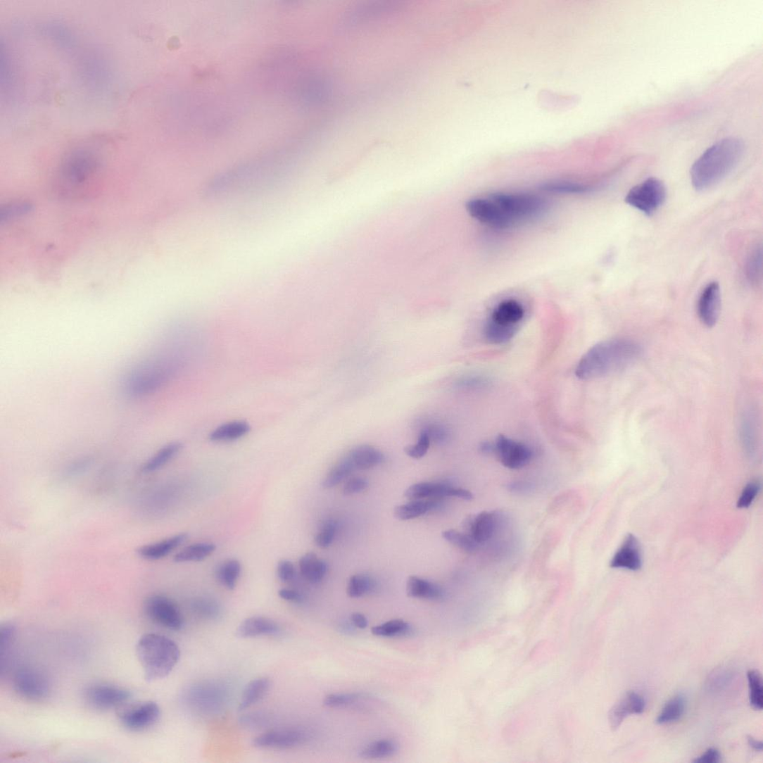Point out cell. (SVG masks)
I'll list each match as a JSON object with an SVG mask.
<instances>
[{"instance_id":"obj_1","label":"cell","mask_w":763,"mask_h":763,"mask_svg":"<svg viewBox=\"0 0 763 763\" xmlns=\"http://www.w3.org/2000/svg\"><path fill=\"white\" fill-rule=\"evenodd\" d=\"M311 156L304 150L272 152L253 157L214 174L203 186L207 198L256 192L286 181Z\"/></svg>"},{"instance_id":"obj_2","label":"cell","mask_w":763,"mask_h":763,"mask_svg":"<svg viewBox=\"0 0 763 763\" xmlns=\"http://www.w3.org/2000/svg\"><path fill=\"white\" fill-rule=\"evenodd\" d=\"M642 353L637 342L626 339L598 343L579 361L576 375L583 380L603 377L623 370L637 360Z\"/></svg>"},{"instance_id":"obj_3","label":"cell","mask_w":763,"mask_h":763,"mask_svg":"<svg viewBox=\"0 0 763 763\" xmlns=\"http://www.w3.org/2000/svg\"><path fill=\"white\" fill-rule=\"evenodd\" d=\"M744 151V142L736 137L723 139L707 149L691 168L694 188L705 191L721 182L739 164Z\"/></svg>"},{"instance_id":"obj_4","label":"cell","mask_w":763,"mask_h":763,"mask_svg":"<svg viewBox=\"0 0 763 763\" xmlns=\"http://www.w3.org/2000/svg\"><path fill=\"white\" fill-rule=\"evenodd\" d=\"M136 652L148 682L168 677L181 657L180 648L175 641L156 633L142 636L137 644Z\"/></svg>"},{"instance_id":"obj_5","label":"cell","mask_w":763,"mask_h":763,"mask_svg":"<svg viewBox=\"0 0 763 763\" xmlns=\"http://www.w3.org/2000/svg\"><path fill=\"white\" fill-rule=\"evenodd\" d=\"M177 367L175 361L165 358L137 368L127 376L125 391L132 397L149 396L168 383Z\"/></svg>"},{"instance_id":"obj_6","label":"cell","mask_w":763,"mask_h":763,"mask_svg":"<svg viewBox=\"0 0 763 763\" xmlns=\"http://www.w3.org/2000/svg\"><path fill=\"white\" fill-rule=\"evenodd\" d=\"M517 224L536 217L548 208L541 197L524 194H496L490 198Z\"/></svg>"},{"instance_id":"obj_7","label":"cell","mask_w":763,"mask_h":763,"mask_svg":"<svg viewBox=\"0 0 763 763\" xmlns=\"http://www.w3.org/2000/svg\"><path fill=\"white\" fill-rule=\"evenodd\" d=\"M666 198L664 184L656 177H650L631 188L625 201L628 205L646 215H652L664 205Z\"/></svg>"},{"instance_id":"obj_8","label":"cell","mask_w":763,"mask_h":763,"mask_svg":"<svg viewBox=\"0 0 763 763\" xmlns=\"http://www.w3.org/2000/svg\"><path fill=\"white\" fill-rule=\"evenodd\" d=\"M13 688L17 694L31 702H42L52 692V682L44 671L23 667L15 673Z\"/></svg>"},{"instance_id":"obj_9","label":"cell","mask_w":763,"mask_h":763,"mask_svg":"<svg viewBox=\"0 0 763 763\" xmlns=\"http://www.w3.org/2000/svg\"><path fill=\"white\" fill-rule=\"evenodd\" d=\"M146 616L156 624L172 631H179L184 626V619L179 607L163 595H152L144 603Z\"/></svg>"},{"instance_id":"obj_10","label":"cell","mask_w":763,"mask_h":763,"mask_svg":"<svg viewBox=\"0 0 763 763\" xmlns=\"http://www.w3.org/2000/svg\"><path fill=\"white\" fill-rule=\"evenodd\" d=\"M160 709L154 702H145L130 705H123L118 713L122 726L131 731H143L159 720Z\"/></svg>"},{"instance_id":"obj_11","label":"cell","mask_w":763,"mask_h":763,"mask_svg":"<svg viewBox=\"0 0 763 763\" xmlns=\"http://www.w3.org/2000/svg\"><path fill=\"white\" fill-rule=\"evenodd\" d=\"M131 696L128 690L108 683L91 685L84 692L87 704L103 710L121 707L128 702Z\"/></svg>"},{"instance_id":"obj_12","label":"cell","mask_w":763,"mask_h":763,"mask_svg":"<svg viewBox=\"0 0 763 763\" xmlns=\"http://www.w3.org/2000/svg\"><path fill=\"white\" fill-rule=\"evenodd\" d=\"M468 213L479 222L494 228H510L517 223L507 216L491 198H474L467 201Z\"/></svg>"},{"instance_id":"obj_13","label":"cell","mask_w":763,"mask_h":763,"mask_svg":"<svg viewBox=\"0 0 763 763\" xmlns=\"http://www.w3.org/2000/svg\"><path fill=\"white\" fill-rule=\"evenodd\" d=\"M493 445V453L498 456L501 463L507 468H522L531 460L532 451L524 443L505 436H499Z\"/></svg>"},{"instance_id":"obj_14","label":"cell","mask_w":763,"mask_h":763,"mask_svg":"<svg viewBox=\"0 0 763 763\" xmlns=\"http://www.w3.org/2000/svg\"><path fill=\"white\" fill-rule=\"evenodd\" d=\"M721 308V289L719 283L709 284L702 292L698 301V315L703 324L707 327H714Z\"/></svg>"},{"instance_id":"obj_15","label":"cell","mask_w":763,"mask_h":763,"mask_svg":"<svg viewBox=\"0 0 763 763\" xmlns=\"http://www.w3.org/2000/svg\"><path fill=\"white\" fill-rule=\"evenodd\" d=\"M642 566L643 558L639 541L632 534H629L614 555L610 562V567L638 571Z\"/></svg>"},{"instance_id":"obj_16","label":"cell","mask_w":763,"mask_h":763,"mask_svg":"<svg viewBox=\"0 0 763 763\" xmlns=\"http://www.w3.org/2000/svg\"><path fill=\"white\" fill-rule=\"evenodd\" d=\"M645 708V699L640 694L629 692L612 707L609 714L610 728L617 730L626 717L641 714Z\"/></svg>"},{"instance_id":"obj_17","label":"cell","mask_w":763,"mask_h":763,"mask_svg":"<svg viewBox=\"0 0 763 763\" xmlns=\"http://www.w3.org/2000/svg\"><path fill=\"white\" fill-rule=\"evenodd\" d=\"M303 740V733L296 731H272L257 736L253 740V745L258 748L283 750L294 748Z\"/></svg>"},{"instance_id":"obj_18","label":"cell","mask_w":763,"mask_h":763,"mask_svg":"<svg viewBox=\"0 0 763 763\" xmlns=\"http://www.w3.org/2000/svg\"><path fill=\"white\" fill-rule=\"evenodd\" d=\"M498 515L493 512H483L473 519L465 522V528L469 529V534L479 544L484 543L491 539L498 526Z\"/></svg>"},{"instance_id":"obj_19","label":"cell","mask_w":763,"mask_h":763,"mask_svg":"<svg viewBox=\"0 0 763 763\" xmlns=\"http://www.w3.org/2000/svg\"><path fill=\"white\" fill-rule=\"evenodd\" d=\"M188 538L187 533H180L158 542L144 545L139 548L138 555L147 561H158L168 556L183 544Z\"/></svg>"},{"instance_id":"obj_20","label":"cell","mask_w":763,"mask_h":763,"mask_svg":"<svg viewBox=\"0 0 763 763\" xmlns=\"http://www.w3.org/2000/svg\"><path fill=\"white\" fill-rule=\"evenodd\" d=\"M455 489V487L443 483L420 482L407 488L404 496L410 500H422L424 498L438 500L454 498Z\"/></svg>"},{"instance_id":"obj_21","label":"cell","mask_w":763,"mask_h":763,"mask_svg":"<svg viewBox=\"0 0 763 763\" xmlns=\"http://www.w3.org/2000/svg\"><path fill=\"white\" fill-rule=\"evenodd\" d=\"M524 316L523 305L516 300L508 299L503 301L496 306L489 320L505 327L517 328Z\"/></svg>"},{"instance_id":"obj_22","label":"cell","mask_w":763,"mask_h":763,"mask_svg":"<svg viewBox=\"0 0 763 763\" xmlns=\"http://www.w3.org/2000/svg\"><path fill=\"white\" fill-rule=\"evenodd\" d=\"M279 631V627L274 620L263 617H252L240 623L236 635L239 638H251L276 634Z\"/></svg>"},{"instance_id":"obj_23","label":"cell","mask_w":763,"mask_h":763,"mask_svg":"<svg viewBox=\"0 0 763 763\" xmlns=\"http://www.w3.org/2000/svg\"><path fill=\"white\" fill-rule=\"evenodd\" d=\"M355 469H368L374 467L385 460V456L372 445L363 444L351 450L346 455Z\"/></svg>"},{"instance_id":"obj_24","label":"cell","mask_w":763,"mask_h":763,"mask_svg":"<svg viewBox=\"0 0 763 763\" xmlns=\"http://www.w3.org/2000/svg\"><path fill=\"white\" fill-rule=\"evenodd\" d=\"M406 593L412 598L429 600H438L443 596V591L438 584L413 576L407 581Z\"/></svg>"},{"instance_id":"obj_25","label":"cell","mask_w":763,"mask_h":763,"mask_svg":"<svg viewBox=\"0 0 763 763\" xmlns=\"http://www.w3.org/2000/svg\"><path fill=\"white\" fill-rule=\"evenodd\" d=\"M182 448V443L177 441L165 445L143 465L141 472L148 474L157 472L173 460Z\"/></svg>"},{"instance_id":"obj_26","label":"cell","mask_w":763,"mask_h":763,"mask_svg":"<svg viewBox=\"0 0 763 763\" xmlns=\"http://www.w3.org/2000/svg\"><path fill=\"white\" fill-rule=\"evenodd\" d=\"M271 681L261 677L250 681L246 686L239 705V710H244L259 702L269 692Z\"/></svg>"},{"instance_id":"obj_27","label":"cell","mask_w":763,"mask_h":763,"mask_svg":"<svg viewBox=\"0 0 763 763\" xmlns=\"http://www.w3.org/2000/svg\"><path fill=\"white\" fill-rule=\"evenodd\" d=\"M299 568L302 576L308 581L315 584L320 582L327 571V563L317 557L313 553L303 555L299 561Z\"/></svg>"},{"instance_id":"obj_28","label":"cell","mask_w":763,"mask_h":763,"mask_svg":"<svg viewBox=\"0 0 763 763\" xmlns=\"http://www.w3.org/2000/svg\"><path fill=\"white\" fill-rule=\"evenodd\" d=\"M250 430L251 426L247 422H231L213 430L209 435V439L213 442L233 441L244 437Z\"/></svg>"},{"instance_id":"obj_29","label":"cell","mask_w":763,"mask_h":763,"mask_svg":"<svg viewBox=\"0 0 763 763\" xmlns=\"http://www.w3.org/2000/svg\"><path fill=\"white\" fill-rule=\"evenodd\" d=\"M417 431L425 432L431 443L437 445L446 444L451 439V430L445 424L431 417L420 419L417 422Z\"/></svg>"},{"instance_id":"obj_30","label":"cell","mask_w":763,"mask_h":763,"mask_svg":"<svg viewBox=\"0 0 763 763\" xmlns=\"http://www.w3.org/2000/svg\"><path fill=\"white\" fill-rule=\"evenodd\" d=\"M215 550L216 546L213 543L191 544L174 556V562L175 563L202 562L213 555Z\"/></svg>"},{"instance_id":"obj_31","label":"cell","mask_w":763,"mask_h":763,"mask_svg":"<svg viewBox=\"0 0 763 763\" xmlns=\"http://www.w3.org/2000/svg\"><path fill=\"white\" fill-rule=\"evenodd\" d=\"M241 572V565L237 559H228L216 569L215 576L227 590H234Z\"/></svg>"},{"instance_id":"obj_32","label":"cell","mask_w":763,"mask_h":763,"mask_svg":"<svg viewBox=\"0 0 763 763\" xmlns=\"http://www.w3.org/2000/svg\"><path fill=\"white\" fill-rule=\"evenodd\" d=\"M685 707L684 696L682 695L674 696L661 710L656 719L657 724H666L679 721L684 714Z\"/></svg>"},{"instance_id":"obj_33","label":"cell","mask_w":763,"mask_h":763,"mask_svg":"<svg viewBox=\"0 0 763 763\" xmlns=\"http://www.w3.org/2000/svg\"><path fill=\"white\" fill-rule=\"evenodd\" d=\"M398 751V745L396 742L382 740L366 745L362 749L360 756L367 759H382L393 756Z\"/></svg>"},{"instance_id":"obj_34","label":"cell","mask_w":763,"mask_h":763,"mask_svg":"<svg viewBox=\"0 0 763 763\" xmlns=\"http://www.w3.org/2000/svg\"><path fill=\"white\" fill-rule=\"evenodd\" d=\"M434 502L411 500L394 508L393 515L400 520H410L425 515L435 506Z\"/></svg>"},{"instance_id":"obj_35","label":"cell","mask_w":763,"mask_h":763,"mask_svg":"<svg viewBox=\"0 0 763 763\" xmlns=\"http://www.w3.org/2000/svg\"><path fill=\"white\" fill-rule=\"evenodd\" d=\"M544 192L560 195H581L592 192L594 187L571 182H553L541 187Z\"/></svg>"},{"instance_id":"obj_36","label":"cell","mask_w":763,"mask_h":763,"mask_svg":"<svg viewBox=\"0 0 763 763\" xmlns=\"http://www.w3.org/2000/svg\"><path fill=\"white\" fill-rule=\"evenodd\" d=\"M411 632V626L403 619H393L374 626L372 633L377 637L401 638Z\"/></svg>"},{"instance_id":"obj_37","label":"cell","mask_w":763,"mask_h":763,"mask_svg":"<svg viewBox=\"0 0 763 763\" xmlns=\"http://www.w3.org/2000/svg\"><path fill=\"white\" fill-rule=\"evenodd\" d=\"M354 470L353 465L348 458L346 456L344 459L341 460L329 470L322 483L323 488L329 489L336 486L340 482L348 478Z\"/></svg>"},{"instance_id":"obj_38","label":"cell","mask_w":763,"mask_h":763,"mask_svg":"<svg viewBox=\"0 0 763 763\" xmlns=\"http://www.w3.org/2000/svg\"><path fill=\"white\" fill-rule=\"evenodd\" d=\"M745 273L749 284L754 286L760 284L762 275V251L761 246H757L750 253L745 263Z\"/></svg>"},{"instance_id":"obj_39","label":"cell","mask_w":763,"mask_h":763,"mask_svg":"<svg viewBox=\"0 0 763 763\" xmlns=\"http://www.w3.org/2000/svg\"><path fill=\"white\" fill-rule=\"evenodd\" d=\"M376 588L377 584L373 578L359 574L351 577L347 593L351 598H360L374 593Z\"/></svg>"},{"instance_id":"obj_40","label":"cell","mask_w":763,"mask_h":763,"mask_svg":"<svg viewBox=\"0 0 763 763\" xmlns=\"http://www.w3.org/2000/svg\"><path fill=\"white\" fill-rule=\"evenodd\" d=\"M734 673L730 669L721 667L712 671L706 681V689L710 693H720L726 689L733 679Z\"/></svg>"},{"instance_id":"obj_41","label":"cell","mask_w":763,"mask_h":763,"mask_svg":"<svg viewBox=\"0 0 763 763\" xmlns=\"http://www.w3.org/2000/svg\"><path fill=\"white\" fill-rule=\"evenodd\" d=\"M517 328L505 327L489 320L484 327L486 339L492 344L500 345L511 340L515 335Z\"/></svg>"},{"instance_id":"obj_42","label":"cell","mask_w":763,"mask_h":763,"mask_svg":"<svg viewBox=\"0 0 763 763\" xmlns=\"http://www.w3.org/2000/svg\"><path fill=\"white\" fill-rule=\"evenodd\" d=\"M750 704L755 710H761L763 707L762 679L757 670L748 672Z\"/></svg>"},{"instance_id":"obj_43","label":"cell","mask_w":763,"mask_h":763,"mask_svg":"<svg viewBox=\"0 0 763 763\" xmlns=\"http://www.w3.org/2000/svg\"><path fill=\"white\" fill-rule=\"evenodd\" d=\"M442 537L450 543L467 553H473L477 550L479 543L468 535L454 529L444 531Z\"/></svg>"},{"instance_id":"obj_44","label":"cell","mask_w":763,"mask_h":763,"mask_svg":"<svg viewBox=\"0 0 763 763\" xmlns=\"http://www.w3.org/2000/svg\"><path fill=\"white\" fill-rule=\"evenodd\" d=\"M192 608L198 615L207 619L217 618L222 612L220 604L208 597L197 598L192 603Z\"/></svg>"},{"instance_id":"obj_45","label":"cell","mask_w":763,"mask_h":763,"mask_svg":"<svg viewBox=\"0 0 763 763\" xmlns=\"http://www.w3.org/2000/svg\"><path fill=\"white\" fill-rule=\"evenodd\" d=\"M15 638V628L14 626L6 623L0 629V655H1V668L8 661L11 648ZM7 663V662H6Z\"/></svg>"},{"instance_id":"obj_46","label":"cell","mask_w":763,"mask_h":763,"mask_svg":"<svg viewBox=\"0 0 763 763\" xmlns=\"http://www.w3.org/2000/svg\"><path fill=\"white\" fill-rule=\"evenodd\" d=\"M363 698L360 693L329 694L324 699V705L330 708H337L351 705Z\"/></svg>"},{"instance_id":"obj_47","label":"cell","mask_w":763,"mask_h":763,"mask_svg":"<svg viewBox=\"0 0 763 763\" xmlns=\"http://www.w3.org/2000/svg\"><path fill=\"white\" fill-rule=\"evenodd\" d=\"M431 444L429 436L423 431H419L418 439L415 444L405 448L407 455L415 460L422 459L428 452Z\"/></svg>"},{"instance_id":"obj_48","label":"cell","mask_w":763,"mask_h":763,"mask_svg":"<svg viewBox=\"0 0 763 763\" xmlns=\"http://www.w3.org/2000/svg\"><path fill=\"white\" fill-rule=\"evenodd\" d=\"M760 488V482L757 480H753L748 483L742 491L738 502H737V507L748 508L751 506L756 499Z\"/></svg>"},{"instance_id":"obj_49","label":"cell","mask_w":763,"mask_h":763,"mask_svg":"<svg viewBox=\"0 0 763 763\" xmlns=\"http://www.w3.org/2000/svg\"><path fill=\"white\" fill-rule=\"evenodd\" d=\"M490 384V381L479 376H465L455 381V386L458 389L466 390H476L485 389Z\"/></svg>"},{"instance_id":"obj_50","label":"cell","mask_w":763,"mask_h":763,"mask_svg":"<svg viewBox=\"0 0 763 763\" xmlns=\"http://www.w3.org/2000/svg\"><path fill=\"white\" fill-rule=\"evenodd\" d=\"M336 532V525L334 522H327L324 525L315 538V544L322 549L329 548L333 543Z\"/></svg>"},{"instance_id":"obj_51","label":"cell","mask_w":763,"mask_h":763,"mask_svg":"<svg viewBox=\"0 0 763 763\" xmlns=\"http://www.w3.org/2000/svg\"><path fill=\"white\" fill-rule=\"evenodd\" d=\"M239 722L241 726L249 729H259L265 727L268 724L269 719L265 714L261 713H253L241 717Z\"/></svg>"},{"instance_id":"obj_52","label":"cell","mask_w":763,"mask_h":763,"mask_svg":"<svg viewBox=\"0 0 763 763\" xmlns=\"http://www.w3.org/2000/svg\"><path fill=\"white\" fill-rule=\"evenodd\" d=\"M277 575L279 580L283 582H289L294 580L296 576V569L294 563L286 559L278 562L277 566Z\"/></svg>"},{"instance_id":"obj_53","label":"cell","mask_w":763,"mask_h":763,"mask_svg":"<svg viewBox=\"0 0 763 763\" xmlns=\"http://www.w3.org/2000/svg\"><path fill=\"white\" fill-rule=\"evenodd\" d=\"M368 486L370 483L367 479L362 477H353L346 483L343 493L347 496L360 493L365 491Z\"/></svg>"},{"instance_id":"obj_54","label":"cell","mask_w":763,"mask_h":763,"mask_svg":"<svg viewBox=\"0 0 763 763\" xmlns=\"http://www.w3.org/2000/svg\"><path fill=\"white\" fill-rule=\"evenodd\" d=\"M721 755L716 748H709L701 757L695 759V763H718L720 762Z\"/></svg>"},{"instance_id":"obj_55","label":"cell","mask_w":763,"mask_h":763,"mask_svg":"<svg viewBox=\"0 0 763 763\" xmlns=\"http://www.w3.org/2000/svg\"><path fill=\"white\" fill-rule=\"evenodd\" d=\"M508 491L513 493H528L533 490L534 486L526 481H515L511 482L507 486Z\"/></svg>"},{"instance_id":"obj_56","label":"cell","mask_w":763,"mask_h":763,"mask_svg":"<svg viewBox=\"0 0 763 763\" xmlns=\"http://www.w3.org/2000/svg\"><path fill=\"white\" fill-rule=\"evenodd\" d=\"M278 595L282 600L291 603H301L302 595L295 590L283 588L279 591Z\"/></svg>"},{"instance_id":"obj_57","label":"cell","mask_w":763,"mask_h":763,"mask_svg":"<svg viewBox=\"0 0 763 763\" xmlns=\"http://www.w3.org/2000/svg\"><path fill=\"white\" fill-rule=\"evenodd\" d=\"M351 620L353 626L360 629H365L368 625L367 619L365 615L360 613H353L351 616Z\"/></svg>"},{"instance_id":"obj_58","label":"cell","mask_w":763,"mask_h":763,"mask_svg":"<svg viewBox=\"0 0 763 763\" xmlns=\"http://www.w3.org/2000/svg\"><path fill=\"white\" fill-rule=\"evenodd\" d=\"M748 745H750V747H752L754 750H755V751H757V752H762V742L755 740V738H753L752 736H748Z\"/></svg>"}]
</instances>
